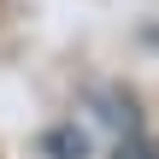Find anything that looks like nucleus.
Listing matches in <instances>:
<instances>
[{"label":"nucleus","instance_id":"nucleus-1","mask_svg":"<svg viewBox=\"0 0 159 159\" xmlns=\"http://www.w3.org/2000/svg\"><path fill=\"white\" fill-rule=\"evenodd\" d=\"M47 153H59V159H83V136H77V130H53V136H47Z\"/></svg>","mask_w":159,"mask_h":159},{"label":"nucleus","instance_id":"nucleus-2","mask_svg":"<svg viewBox=\"0 0 159 159\" xmlns=\"http://www.w3.org/2000/svg\"><path fill=\"white\" fill-rule=\"evenodd\" d=\"M118 159H159V153L142 142V136H124V142H118Z\"/></svg>","mask_w":159,"mask_h":159}]
</instances>
